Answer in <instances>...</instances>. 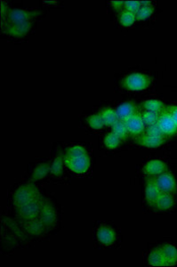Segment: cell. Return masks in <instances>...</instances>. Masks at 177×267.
<instances>
[{
    "label": "cell",
    "instance_id": "obj_19",
    "mask_svg": "<svg viewBox=\"0 0 177 267\" xmlns=\"http://www.w3.org/2000/svg\"><path fill=\"white\" fill-rule=\"evenodd\" d=\"M101 117L104 122V125L113 126L118 120V115L116 110L107 108V109L102 110L101 112Z\"/></svg>",
    "mask_w": 177,
    "mask_h": 267
},
{
    "label": "cell",
    "instance_id": "obj_6",
    "mask_svg": "<svg viewBox=\"0 0 177 267\" xmlns=\"http://www.w3.org/2000/svg\"><path fill=\"white\" fill-rule=\"evenodd\" d=\"M40 14L38 11H31V10H25V9H13L9 10L6 18L7 22L11 23H16V22H32L34 17L37 16Z\"/></svg>",
    "mask_w": 177,
    "mask_h": 267
},
{
    "label": "cell",
    "instance_id": "obj_12",
    "mask_svg": "<svg viewBox=\"0 0 177 267\" xmlns=\"http://www.w3.org/2000/svg\"><path fill=\"white\" fill-rule=\"evenodd\" d=\"M97 238L103 245H112L116 240V233L108 226H102L97 231Z\"/></svg>",
    "mask_w": 177,
    "mask_h": 267
},
{
    "label": "cell",
    "instance_id": "obj_20",
    "mask_svg": "<svg viewBox=\"0 0 177 267\" xmlns=\"http://www.w3.org/2000/svg\"><path fill=\"white\" fill-rule=\"evenodd\" d=\"M49 165L48 163L40 164L38 167L36 168L33 172L32 176V180L37 181L39 179L44 178L47 174H48L49 170H50Z\"/></svg>",
    "mask_w": 177,
    "mask_h": 267
},
{
    "label": "cell",
    "instance_id": "obj_24",
    "mask_svg": "<svg viewBox=\"0 0 177 267\" xmlns=\"http://www.w3.org/2000/svg\"><path fill=\"white\" fill-rule=\"evenodd\" d=\"M121 139L113 132L109 133L104 138V144L108 149H116L120 144Z\"/></svg>",
    "mask_w": 177,
    "mask_h": 267
},
{
    "label": "cell",
    "instance_id": "obj_29",
    "mask_svg": "<svg viewBox=\"0 0 177 267\" xmlns=\"http://www.w3.org/2000/svg\"><path fill=\"white\" fill-rule=\"evenodd\" d=\"M146 134L151 135V136H155V137H165V135H164V133L162 132L161 127L159 126L158 124L148 126V128H147Z\"/></svg>",
    "mask_w": 177,
    "mask_h": 267
},
{
    "label": "cell",
    "instance_id": "obj_5",
    "mask_svg": "<svg viewBox=\"0 0 177 267\" xmlns=\"http://www.w3.org/2000/svg\"><path fill=\"white\" fill-rule=\"evenodd\" d=\"M156 183L162 192L175 194L177 191V183L175 176L170 172H164L157 175L155 177Z\"/></svg>",
    "mask_w": 177,
    "mask_h": 267
},
{
    "label": "cell",
    "instance_id": "obj_22",
    "mask_svg": "<svg viewBox=\"0 0 177 267\" xmlns=\"http://www.w3.org/2000/svg\"><path fill=\"white\" fill-rule=\"evenodd\" d=\"M136 21V16L135 14L132 12L128 11V10H124L119 16V22L120 23L125 26V27H129L131 26L134 22Z\"/></svg>",
    "mask_w": 177,
    "mask_h": 267
},
{
    "label": "cell",
    "instance_id": "obj_26",
    "mask_svg": "<svg viewBox=\"0 0 177 267\" xmlns=\"http://www.w3.org/2000/svg\"><path fill=\"white\" fill-rule=\"evenodd\" d=\"M87 122L94 129H102L104 126V122L100 114L92 115L87 119Z\"/></svg>",
    "mask_w": 177,
    "mask_h": 267
},
{
    "label": "cell",
    "instance_id": "obj_17",
    "mask_svg": "<svg viewBox=\"0 0 177 267\" xmlns=\"http://www.w3.org/2000/svg\"><path fill=\"white\" fill-rule=\"evenodd\" d=\"M149 264L152 267H167L166 259L163 256L160 247L150 252Z\"/></svg>",
    "mask_w": 177,
    "mask_h": 267
},
{
    "label": "cell",
    "instance_id": "obj_3",
    "mask_svg": "<svg viewBox=\"0 0 177 267\" xmlns=\"http://www.w3.org/2000/svg\"><path fill=\"white\" fill-rule=\"evenodd\" d=\"M38 198H39V193L34 186H22L17 190L15 194V204L17 207H22Z\"/></svg>",
    "mask_w": 177,
    "mask_h": 267
},
{
    "label": "cell",
    "instance_id": "obj_10",
    "mask_svg": "<svg viewBox=\"0 0 177 267\" xmlns=\"http://www.w3.org/2000/svg\"><path fill=\"white\" fill-rule=\"evenodd\" d=\"M166 165L164 161L160 160V159H152L148 161L145 164V173L147 175L150 176H157L159 174H162L164 172H166Z\"/></svg>",
    "mask_w": 177,
    "mask_h": 267
},
{
    "label": "cell",
    "instance_id": "obj_1",
    "mask_svg": "<svg viewBox=\"0 0 177 267\" xmlns=\"http://www.w3.org/2000/svg\"><path fill=\"white\" fill-rule=\"evenodd\" d=\"M64 160L65 165L71 171L78 174L86 173L90 167V158L87 154H80V155L66 154Z\"/></svg>",
    "mask_w": 177,
    "mask_h": 267
},
{
    "label": "cell",
    "instance_id": "obj_25",
    "mask_svg": "<svg viewBox=\"0 0 177 267\" xmlns=\"http://www.w3.org/2000/svg\"><path fill=\"white\" fill-rule=\"evenodd\" d=\"M160 114L155 113V112H151L149 110H145V112L142 114V118L145 122V124L147 126L154 125L158 123Z\"/></svg>",
    "mask_w": 177,
    "mask_h": 267
},
{
    "label": "cell",
    "instance_id": "obj_7",
    "mask_svg": "<svg viewBox=\"0 0 177 267\" xmlns=\"http://www.w3.org/2000/svg\"><path fill=\"white\" fill-rule=\"evenodd\" d=\"M32 22H16V23H11L6 22L5 28V31L7 34L15 36V37H21L26 35L30 30L32 29Z\"/></svg>",
    "mask_w": 177,
    "mask_h": 267
},
{
    "label": "cell",
    "instance_id": "obj_23",
    "mask_svg": "<svg viewBox=\"0 0 177 267\" xmlns=\"http://www.w3.org/2000/svg\"><path fill=\"white\" fill-rule=\"evenodd\" d=\"M113 126V132L117 135L120 139H124L126 137H128V128L126 126L125 122L122 120H118L114 125L112 126Z\"/></svg>",
    "mask_w": 177,
    "mask_h": 267
},
{
    "label": "cell",
    "instance_id": "obj_28",
    "mask_svg": "<svg viewBox=\"0 0 177 267\" xmlns=\"http://www.w3.org/2000/svg\"><path fill=\"white\" fill-rule=\"evenodd\" d=\"M124 7L126 10L135 14L141 7L140 1H124Z\"/></svg>",
    "mask_w": 177,
    "mask_h": 267
},
{
    "label": "cell",
    "instance_id": "obj_13",
    "mask_svg": "<svg viewBox=\"0 0 177 267\" xmlns=\"http://www.w3.org/2000/svg\"><path fill=\"white\" fill-rule=\"evenodd\" d=\"M163 256L166 259L167 267H173L177 265V248L171 244H165L160 247Z\"/></svg>",
    "mask_w": 177,
    "mask_h": 267
},
{
    "label": "cell",
    "instance_id": "obj_8",
    "mask_svg": "<svg viewBox=\"0 0 177 267\" xmlns=\"http://www.w3.org/2000/svg\"><path fill=\"white\" fill-rule=\"evenodd\" d=\"M161 192L162 191L157 185L155 178L147 179L146 186H145V200L150 206H154L156 200L161 195Z\"/></svg>",
    "mask_w": 177,
    "mask_h": 267
},
{
    "label": "cell",
    "instance_id": "obj_18",
    "mask_svg": "<svg viewBox=\"0 0 177 267\" xmlns=\"http://www.w3.org/2000/svg\"><path fill=\"white\" fill-rule=\"evenodd\" d=\"M144 107L146 110L159 113V114L166 108L165 104L160 100H156V99H150L145 101L144 103Z\"/></svg>",
    "mask_w": 177,
    "mask_h": 267
},
{
    "label": "cell",
    "instance_id": "obj_21",
    "mask_svg": "<svg viewBox=\"0 0 177 267\" xmlns=\"http://www.w3.org/2000/svg\"><path fill=\"white\" fill-rule=\"evenodd\" d=\"M153 12H154V6L152 5L141 6L139 10L135 13L136 20H138V21L146 20L147 18H149L153 14Z\"/></svg>",
    "mask_w": 177,
    "mask_h": 267
},
{
    "label": "cell",
    "instance_id": "obj_9",
    "mask_svg": "<svg viewBox=\"0 0 177 267\" xmlns=\"http://www.w3.org/2000/svg\"><path fill=\"white\" fill-rule=\"evenodd\" d=\"M124 122L126 124L129 133H131L133 135H140L145 130V124L142 118V115H140L137 112H135L134 115H132Z\"/></svg>",
    "mask_w": 177,
    "mask_h": 267
},
{
    "label": "cell",
    "instance_id": "obj_16",
    "mask_svg": "<svg viewBox=\"0 0 177 267\" xmlns=\"http://www.w3.org/2000/svg\"><path fill=\"white\" fill-rule=\"evenodd\" d=\"M116 112L118 115V120L126 121L129 118H130L132 115L135 113V107L133 104L130 103H125V104L119 105Z\"/></svg>",
    "mask_w": 177,
    "mask_h": 267
},
{
    "label": "cell",
    "instance_id": "obj_14",
    "mask_svg": "<svg viewBox=\"0 0 177 267\" xmlns=\"http://www.w3.org/2000/svg\"><path fill=\"white\" fill-rule=\"evenodd\" d=\"M166 141V137H155L145 134L139 139L141 145L147 148H158L161 146Z\"/></svg>",
    "mask_w": 177,
    "mask_h": 267
},
{
    "label": "cell",
    "instance_id": "obj_2",
    "mask_svg": "<svg viewBox=\"0 0 177 267\" xmlns=\"http://www.w3.org/2000/svg\"><path fill=\"white\" fill-rule=\"evenodd\" d=\"M151 79L143 73H132L124 79L123 86L131 91H140L150 87Z\"/></svg>",
    "mask_w": 177,
    "mask_h": 267
},
{
    "label": "cell",
    "instance_id": "obj_32",
    "mask_svg": "<svg viewBox=\"0 0 177 267\" xmlns=\"http://www.w3.org/2000/svg\"><path fill=\"white\" fill-rule=\"evenodd\" d=\"M111 3H112L113 7L116 8V9L121 8L122 6H124V1H121V0H114V1H112Z\"/></svg>",
    "mask_w": 177,
    "mask_h": 267
},
{
    "label": "cell",
    "instance_id": "obj_31",
    "mask_svg": "<svg viewBox=\"0 0 177 267\" xmlns=\"http://www.w3.org/2000/svg\"><path fill=\"white\" fill-rule=\"evenodd\" d=\"M167 109H168V110L170 111L172 117H173V120L175 121V123H176V126H177V105H172V106H168V107H167Z\"/></svg>",
    "mask_w": 177,
    "mask_h": 267
},
{
    "label": "cell",
    "instance_id": "obj_33",
    "mask_svg": "<svg viewBox=\"0 0 177 267\" xmlns=\"http://www.w3.org/2000/svg\"><path fill=\"white\" fill-rule=\"evenodd\" d=\"M150 3H151L150 1H140L141 6H149V5H151Z\"/></svg>",
    "mask_w": 177,
    "mask_h": 267
},
{
    "label": "cell",
    "instance_id": "obj_30",
    "mask_svg": "<svg viewBox=\"0 0 177 267\" xmlns=\"http://www.w3.org/2000/svg\"><path fill=\"white\" fill-rule=\"evenodd\" d=\"M67 154H71V155H80V154H87L86 149L80 146V145H73L71 147H69L67 151Z\"/></svg>",
    "mask_w": 177,
    "mask_h": 267
},
{
    "label": "cell",
    "instance_id": "obj_27",
    "mask_svg": "<svg viewBox=\"0 0 177 267\" xmlns=\"http://www.w3.org/2000/svg\"><path fill=\"white\" fill-rule=\"evenodd\" d=\"M50 171L52 174L56 176H59L62 174V172H63V156L62 155H60L54 159V162L51 165Z\"/></svg>",
    "mask_w": 177,
    "mask_h": 267
},
{
    "label": "cell",
    "instance_id": "obj_4",
    "mask_svg": "<svg viewBox=\"0 0 177 267\" xmlns=\"http://www.w3.org/2000/svg\"><path fill=\"white\" fill-rule=\"evenodd\" d=\"M157 124L161 127V130L164 133L166 137H171L177 134V126L167 107H166L164 110L160 113Z\"/></svg>",
    "mask_w": 177,
    "mask_h": 267
},
{
    "label": "cell",
    "instance_id": "obj_15",
    "mask_svg": "<svg viewBox=\"0 0 177 267\" xmlns=\"http://www.w3.org/2000/svg\"><path fill=\"white\" fill-rule=\"evenodd\" d=\"M40 198L33 200L32 202H29L27 204L20 207V211L22 213V217L31 218L35 217L38 212L39 205H40Z\"/></svg>",
    "mask_w": 177,
    "mask_h": 267
},
{
    "label": "cell",
    "instance_id": "obj_11",
    "mask_svg": "<svg viewBox=\"0 0 177 267\" xmlns=\"http://www.w3.org/2000/svg\"><path fill=\"white\" fill-rule=\"evenodd\" d=\"M174 205H175V199L173 194L161 192V195L156 200L154 207L161 211H166L171 209L172 207H174Z\"/></svg>",
    "mask_w": 177,
    "mask_h": 267
}]
</instances>
